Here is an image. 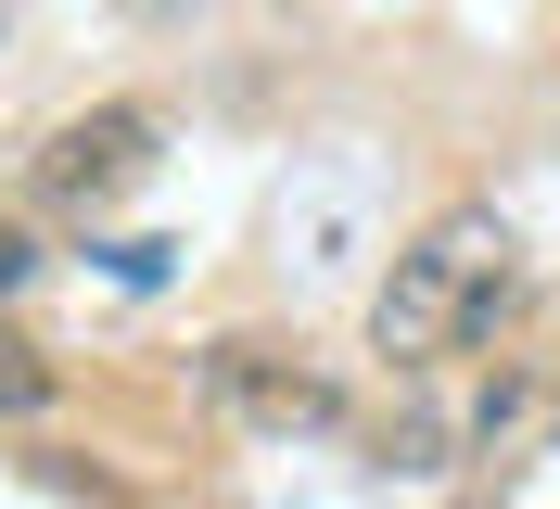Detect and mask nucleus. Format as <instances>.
Here are the masks:
<instances>
[{
    "mask_svg": "<svg viewBox=\"0 0 560 509\" xmlns=\"http://www.w3.org/2000/svg\"><path fill=\"white\" fill-rule=\"evenodd\" d=\"M205 395L230 407V420H255V433H331V420H345V382L306 370L293 344H255V332L205 344Z\"/></svg>",
    "mask_w": 560,
    "mask_h": 509,
    "instance_id": "7ed1b4c3",
    "label": "nucleus"
},
{
    "mask_svg": "<svg viewBox=\"0 0 560 509\" xmlns=\"http://www.w3.org/2000/svg\"><path fill=\"white\" fill-rule=\"evenodd\" d=\"M26 268H38V242L13 230V217H0V293H26Z\"/></svg>",
    "mask_w": 560,
    "mask_h": 509,
    "instance_id": "39448f33",
    "label": "nucleus"
},
{
    "mask_svg": "<svg viewBox=\"0 0 560 509\" xmlns=\"http://www.w3.org/2000/svg\"><path fill=\"white\" fill-rule=\"evenodd\" d=\"M153 115H140V102H90V115H65V128L38 140V204H65V217H115V204L140 192V178H153Z\"/></svg>",
    "mask_w": 560,
    "mask_h": 509,
    "instance_id": "f03ea898",
    "label": "nucleus"
},
{
    "mask_svg": "<svg viewBox=\"0 0 560 509\" xmlns=\"http://www.w3.org/2000/svg\"><path fill=\"white\" fill-rule=\"evenodd\" d=\"M0 407H38V357L26 344H0Z\"/></svg>",
    "mask_w": 560,
    "mask_h": 509,
    "instance_id": "20e7f679",
    "label": "nucleus"
},
{
    "mask_svg": "<svg viewBox=\"0 0 560 509\" xmlns=\"http://www.w3.org/2000/svg\"><path fill=\"white\" fill-rule=\"evenodd\" d=\"M0 26H13V0H0Z\"/></svg>",
    "mask_w": 560,
    "mask_h": 509,
    "instance_id": "423d86ee",
    "label": "nucleus"
},
{
    "mask_svg": "<svg viewBox=\"0 0 560 509\" xmlns=\"http://www.w3.org/2000/svg\"><path fill=\"white\" fill-rule=\"evenodd\" d=\"M510 305H523V230H510L497 204H446V217L383 268V293H370V357L446 370V357L497 344Z\"/></svg>",
    "mask_w": 560,
    "mask_h": 509,
    "instance_id": "f257e3e1",
    "label": "nucleus"
}]
</instances>
